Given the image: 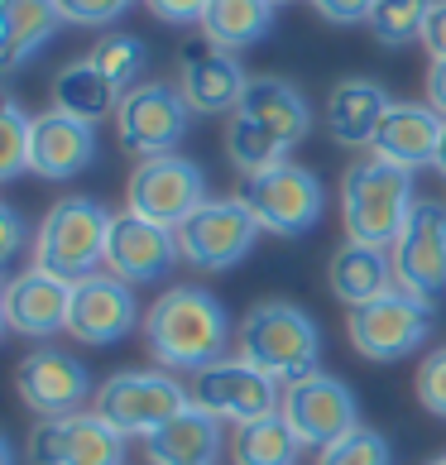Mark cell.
<instances>
[{"instance_id":"cell-11","label":"cell","mask_w":446,"mask_h":465,"mask_svg":"<svg viewBox=\"0 0 446 465\" xmlns=\"http://www.w3.org/2000/svg\"><path fill=\"white\" fill-rule=\"evenodd\" d=\"M193 403L202 412H212V418H221V422L245 427L254 418L279 412L283 393H279V379H269L264 370H254L250 360H240V355H226V360H216V365L193 374Z\"/></svg>"},{"instance_id":"cell-4","label":"cell","mask_w":446,"mask_h":465,"mask_svg":"<svg viewBox=\"0 0 446 465\" xmlns=\"http://www.w3.org/2000/svg\"><path fill=\"white\" fill-rule=\"evenodd\" d=\"M106 235H111V212L92 197H63L48 206L34 235V264L58 273L63 283L92 279L96 264H106Z\"/></svg>"},{"instance_id":"cell-27","label":"cell","mask_w":446,"mask_h":465,"mask_svg":"<svg viewBox=\"0 0 446 465\" xmlns=\"http://www.w3.org/2000/svg\"><path fill=\"white\" fill-rule=\"evenodd\" d=\"M120 96H125V92H120L92 58L67 63L63 73L54 77V111L77 115V120H87V125L115 115V111H120Z\"/></svg>"},{"instance_id":"cell-41","label":"cell","mask_w":446,"mask_h":465,"mask_svg":"<svg viewBox=\"0 0 446 465\" xmlns=\"http://www.w3.org/2000/svg\"><path fill=\"white\" fill-rule=\"evenodd\" d=\"M427 106L446 120V58H432V73H427Z\"/></svg>"},{"instance_id":"cell-20","label":"cell","mask_w":446,"mask_h":465,"mask_svg":"<svg viewBox=\"0 0 446 465\" xmlns=\"http://www.w3.org/2000/svg\"><path fill=\"white\" fill-rule=\"evenodd\" d=\"M96 159V130L77 115L63 111H44L34 115V134H29V173L67 183L82 168H92Z\"/></svg>"},{"instance_id":"cell-9","label":"cell","mask_w":446,"mask_h":465,"mask_svg":"<svg viewBox=\"0 0 446 465\" xmlns=\"http://www.w3.org/2000/svg\"><path fill=\"white\" fill-rule=\"evenodd\" d=\"M125 202H130L134 216L178 231L197 206H207V178H202V168L193 159H183V153H159V159H144L130 173Z\"/></svg>"},{"instance_id":"cell-24","label":"cell","mask_w":446,"mask_h":465,"mask_svg":"<svg viewBox=\"0 0 446 465\" xmlns=\"http://www.w3.org/2000/svg\"><path fill=\"white\" fill-rule=\"evenodd\" d=\"M389 92L370 77H351V82H336L332 87V101H327V130L336 144L346 149H365L374 144L384 115H389Z\"/></svg>"},{"instance_id":"cell-36","label":"cell","mask_w":446,"mask_h":465,"mask_svg":"<svg viewBox=\"0 0 446 465\" xmlns=\"http://www.w3.org/2000/svg\"><path fill=\"white\" fill-rule=\"evenodd\" d=\"M134 5V0H58L67 25H111Z\"/></svg>"},{"instance_id":"cell-40","label":"cell","mask_w":446,"mask_h":465,"mask_svg":"<svg viewBox=\"0 0 446 465\" xmlns=\"http://www.w3.org/2000/svg\"><path fill=\"white\" fill-rule=\"evenodd\" d=\"M20 240H25V226H20V216H15V206H0V254L15 260Z\"/></svg>"},{"instance_id":"cell-22","label":"cell","mask_w":446,"mask_h":465,"mask_svg":"<svg viewBox=\"0 0 446 465\" xmlns=\"http://www.w3.org/2000/svg\"><path fill=\"white\" fill-rule=\"evenodd\" d=\"M240 115L254 120L260 130H269L279 144H302L312 134V106L307 96L283 77H250L245 96H240Z\"/></svg>"},{"instance_id":"cell-34","label":"cell","mask_w":446,"mask_h":465,"mask_svg":"<svg viewBox=\"0 0 446 465\" xmlns=\"http://www.w3.org/2000/svg\"><path fill=\"white\" fill-rule=\"evenodd\" d=\"M317 465H393V456H389V441H384L380 432L355 427L351 437L332 441L327 451L317 456Z\"/></svg>"},{"instance_id":"cell-29","label":"cell","mask_w":446,"mask_h":465,"mask_svg":"<svg viewBox=\"0 0 446 465\" xmlns=\"http://www.w3.org/2000/svg\"><path fill=\"white\" fill-rule=\"evenodd\" d=\"M298 451H302V441H298L293 427H288L283 412L254 418L245 427H235V437H231L235 465H293Z\"/></svg>"},{"instance_id":"cell-32","label":"cell","mask_w":446,"mask_h":465,"mask_svg":"<svg viewBox=\"0 0 446 465\" xmlns=\"http://www.w3.org/2000/svg\"><path fill=\"white\" fill-rule=\"evenodd\" d=\"M144 58H149V54H144V44L134 39V34H106V39H101V44L92 48V63H96L101 73H106V77L115 82L120 92L140 87L134 77L144 73Z\"/></svg>"},{"instance_id":"cell-18","label":"cell","mask_w":446,"mask_h":465,"mask_svg":"<svg viewBox=\"0 0 446 465\" xmlns=\"http://www.w3.org/2000/svg\"><path fill=\"white\" fill-rule=\"evenodd\" d=\"M178 260V235L168 226H154V221L134 216V212H120L111 216V235H106V269L115 279L134 283H154L164 279Z\"/></svg>"},{"instance_id":"cell-28","label":"cell","mask_w":446,"mask_h":465,"mask_svg":"<svg viewBox=\"0 0 446 465\" xmlns=\"http://www.w3.org/2000/svg\"><path fill=\"white\" fill-rule=\"evenodd\" d=\"M273 29V0H212L202 15V39L226 48H250Z\"/></svg>"},{"instance_id":"cell-14","label":"cell","mask_w":446,"mask_h":465,"mask_svg":"<svg viewBox=\"0 0 446 465\" xmlns=\"http://www.w3.org/2000/svg\"><path fill=\"white\" fill-rule=\"evenodd\" d=\"M25 451L29 465H120L125 437L96 412H73V418H39Z\"/></svg>"},{"instance_id":"cell-21","label":"cell","mask_w":446,"mask_h":465,"mask_svg":"<svg viewBox=\"0 0 446 465\" xmlns=\"http://www.w3.org/2000/svg\"><path fill=\"white\" fill-rule=\"evenodd\" d=\"M441 125L446 120L432 111V106H418V101H393L380 134H374V153L399 168H427L437 163V144H441Z\"/></svg>"},{"instance_id":"cell-13","label":"cell","mask_w":446,"mask_h":465,"mask_svg":"<svg viewBox=\"0 0 446 465\" xmlns=\"http://www.w3.org/2000/svg\"><path fill=\"white\" fill-rule=\"evenodd\" d=\"M389 260H393V273H399L403 292L427 298V302L446 298V206L441 202L422 197L413 206L403 235L393 240Z\"/></svg>"},{"instance_id":"cell-2","label":"cell","mask_w":446,"mask_h":465,"mask_svg":"<svg viewBox=\"0 0 446 465\" xmlns=\"http://www.w3.org/2000/svg\"><path fill=\"white\" fill-rule=\"evenodd\" d=\"M418 206L413 193V173L399 163L380 159H355L341 178V221L355 245H374V250H393V240L403 235L408 216Z\"/></svg>"},{"instance_id":"cell-17","label":"cell","mask_w":446,"mask_h":465,"mask_svg":"<svg viewBox=\"0 0 446 465\" xmlns=\"http://www.w3.org/2000/svg\"><path fill=\"white\" fill-rule=\"evenodd\" d=\"M140 326V302L125 279L115 273H92L73 283V312H67V336L87 346H115Z\"/></svg>"},{"instance_id":"cell-25","label":"cell","mask_w":446,"mask_h":465,"mask_svg":"<svg viewBox=\"0 0 446 465\" xmlns=\"http://www.w3.org/2000/svg\"><path fill=\"white\" fill-rule=\"evenodd\" d=\"M327 283H332V292H336V302L365 307V302H374V298H384V292H393L399 273H393L389 250H374V245H355V240H346V245L332 254Z\"/></svg>"},{"instance_id":"cell-1","label":"cell","mask_w":446,"mask_h":465,"mask_svg":"<svg viewBox=\"0 0 446 465\" xmlns=\"http://www.w3.org/2000/svg\"><path fill=\"white\" fill-rule=\"evenodd\" d=\"M144 346L164 370L197 374V370L216 365V360H226L231 317L216 302V292L207 288H193V283L168 288L144 312Z\"/></svg>"},{"instance_id":"cell-12","label":"cell","mask_w":446,"mask_h":465,"mask_svg":"<svg viewBox=\"0 0 446 465\" xmlns=\"http://www.w3.org/2000/svg\"><path fill=\"white\" fill-rule=\"evenodd\" d=\"M279 412L298 432V441L312 446V451H327L332 441L351 437L360 427V403H355V393L346 389V379L322 374V370L298 379V384H288Z\"/></svg>"},{"instance_id":"cell-23","label":"cell","mask_w":446,"mask_h":465,"mask_svg":"<svg viewBox=\"0 0 446 465\" xmlns=\"http://www.w3.org/2000/svg\"><path fill=\"white\" fill-rule=\"evenodd\" d=\"M221 446H226L221 418L187 403L173 422H164L154 437H144V460L149 465H216Z\"/></svg>"},{"instance_id":"cell-15","label":"cell","mask_w":446,"mask_h":465,"mask_svg":"<svg viewBox=\"0 0 446 465\" xmlns=\"http://www.w3.org/2000/svg\"><path fill=\"white\" fill-rule=\"evenodd\" d=\"M15 389H20V399L34 418H73V412H82V403L92 399V374L77 355L39 346L34 355L20 360Z\"/></svg>"},{"instance_id":"cell-33","label":"cell","mask_w":446,"mask_h":465,"mask_svg":"<svg viewBox=\"0 0 446 465\" xmlns=\"http://www.w3.org/2000/svg\"><path fill=\"white\" fill-rule=\"evenodd\" d=\"M29 134H34V120L15 101H5L0 106V178L5 183L29 168Z\"/></svg>"},{"instance_id":"cell-35","label":"cell","mask_w":446,"mask_h":465,"mask_svg":"<svg viewBox=\"0 0 446 465\" xmlns=\"http://www.w3.org/2000/svg\"><path fill=\"white\" fill-rule=\"evenodd\" d=\"M413 389H418V403L432 412V418L446 422V346H437V351H427V355H422Z\"/></svg>"},{"instance_id":"cell-26","label":"cell","mask_w":446,"mask_h":465,"mask_svg":"<svg viewBox=\"0 0 446 465\" xmlns=\"http://www.w3.org/2000/svg\"><path fill=\"white\" fill-rule=\"evenodd\" d=\"M58 25H63L58 0H0V67L15 73L25 58H34L54 39Z\"/></svg>"},{"instance_id":"cell-38","label":"cell","mask_w":446,"mask_h":465,"mask_svg":"<svg viewBox=\"0 0 446 465\" xmlns=\"http://www.w3.org/2000/svg\"><path fill=\"white\" fill-rule=\"evenodd\" d=\"M144 5L168 25H202V15H207L212 0H144Z\"/></svg>"},{"instance_id":"cell-43","label":"cell","mask_w":446,"mask_h":465,"mask_svg":"<svg viewBox=\"0 0 446 465\" xmlns=\"http://www.w3.org/2000/svg\"><path fill=\"white\" fill-rule=\"evenodd\" d=\"M432 465H446V456H437V460H432Z\"/></svg>"},{"instance_id":"cell-6","label":"cell","mask_w":446,"mask_h":465,"mask_svg":"<svg viewBox=\"0 0 446 465\" xmlns=\"http://www.w3.org/2000/svg\"><path fill=\"white\" fill-rule=\"evenodd\" d=\"M346 331H351V346L365 360L389 365V360L413 355L422 341L432 336V302L393 288V292H384V298H374L365 307H351Z\"/></svg>"},{"instance_id":"cell-44","label":"cell","mask_w":446,"mask_h":465,"mask_svg":"<svg viewBox=\"0 0 446 465\" xmlns=\"http://www.w3.org/2000/svg\"><path fill=\"white\" fill-rule=\"evenodd\" d=\"M273 5H283V0H273Z\"/></svg>"},{"instance_id":"cell-30","label":"cell","mask_w":446,"mask_h":465,"mask_svg":"<svg viewBox=\"0 0 446 465\" xmlns=\"http://www.w3.org/2000/svg\"><path fill=\"white\" fill-rule=\"evenodd\" d=\"M283 153H288V144H279L269 130H260L254 120H245L240 111L231 115V125H226V159L235 163V173L260 178V173H269V168L283 163Z\"/></svg>"},{"instance_id":"cell-7","label":"cell","mask_w":446,"mask_h":465,"mask_svg":"<svg viewBox=\"0 0 446 465\" xmlns=\"http://www.w3.org/2000/svg\"><path fill=\"white\" fill-rule=\"evenodd\" d=\"M240 202L254 212L260 231L293 240V235H307V231L322 221L327 193H322V183H317L312 168L283 159L279 168H269V173L245 178V187H240Z\"/></svg>"},{"instance_id":"cell-31","label":"cell","mask_w":446,"mask_h":465,"mask_svg":"<svg viewBox=\"0 0 446 465\" xmlns=\"http://www.w3.org/2000/svg\"><path fill=\"white\" fill-rule=\"evenodd\" d=\"M427 15H432V0H380L370 15V34L384 48H408L422 39Z\"/></svg>"},{"instance_id":"cell-10","label":"cell","mask_w":446,"mask_h":465,"mask_svg":"<svg viewBox=\"0 0 446 465\" xmlns=\"http://www.w3.org/2000/svg\"><path fill=\"white\" fill-rule=\"evenodd\" d=\"M173 235H178V254L187 264L216 273V269H235L254 250V240H260L264 231H260V221H254V212L245 202L226 197V202L197 206Z\"/></svg>"},{"instance_id":"cell-8","label":"cell","mask_w":446,"mask_h":465,"mask_svg":"<svg viewBox=\"0 0 446 465\" xmlns=\"http://www.w3.org/2000/svg\"><path fill=\"white\" fill-rule=\"evenodd\" d=\"M187 125H193V106H187L183 87H168V82H140L120 96L115 111V134L120 144L140 159H159V153H173L183 144Z\"/></svg>"},{"instance_id":"cell-5","label":"cell","mask_w":446,"mask_h":465,"mask_svg":"<svg viewBox=\"0 0 446 465\" xmlns=\"http://www.w3.org/2000/svg\"><path fill=\"white\" fill-rule=\"evenodd\" d=\"M187 403H193V393L178 379H168L164 370H125V374H111L96 389L92 412L106 427H115L120 437H154Z\"/></svg>"},{"instance_id":"cell-42","label":"cell","mask_w":446,"mask_h":465,"mask_svg":"<svg viewBox=\"0 0 446 465\" xmlns=\"http://www.w3.org/2000/svg\"><path fill=\"white\" fill-rule=\"evenodd\" d=\"M432 168L446 178V125H441V144H437V163H432Z\"/></svg>"},{"instance_id":"cell-37","label":"cell","mask_w":446,"mask_h":465,"mask_svg":"<svg viewBox=\"0 0 446 465\" xmlns=\"http://www.w3.org/2000/svg\"><path fill=\"white\" fill-rule=\"evenodd\" d=\"M380 0H312V10L332 25H370Z\"/></svg>"},{"instance_id":"cell-19","label":"cell","mask_w":446,"mask_h":465,"mask_svg":"<svg viewBox=\"0 0 446 465\" xmlns=\"http://www.w3.org/2000/svg\"><path fill=\"white\" fill-rule=\"evenodd\" d=\"M183 96H187V106H193L197 115H221V111H240V96H245L250 87V77H245V67L235 63V54H226V48H216V44H187L183 48Z\"/></svg>"},{"instance_id":"cell-39","label":"cell","mask_w":446,"mask_h":465,"mask_svg":"<svg viewBox=\"0 0 446 465\" xmlns=\"http://www.w3.org/2000/svg\"><path fill=\"white\" fill-rule=\"evenodd\" d=\"M422 48L432 58H446V0H432V15L422 25Z\"/></svg>"},{"instance_id":"cell-3","label":"cell","mask_w":446,"mask_h":465,"mask_svg":"<svg viewBox=\"0 0 446 465\" xmlns=\"http://www.w3.org/2000/svg\"><path fill=\"white\" fill-rule=\"evenodd\" d=\"M235 346L240 360H250L254 370H264L279 384H298V379L317 374L322 360V331L302 307L283 302V298H264L254 302L235 326Z\"/></svg>"},{"instance_id":"cell-16","label":"cell","mask_w":446,"mask_h":465,"mask_svg":"<svg viewBox=\"0 0 446 465\" xmlns=\"http://www.w3.org/2000/svg\"><path fill=\"white\" fill-rule=\"evenodd\" d=\"M67 312H73V283H63L58 273H48L39 264H29L25 273H15L0 292V322L15 336L48 341L67 331Z\"/></svg>"}]
</instances>
